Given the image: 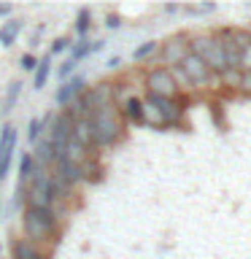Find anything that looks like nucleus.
<instances>
[{"label":"nucleus","mask_w":251,"mask_h":259,"mask_svg":"<svg viewBox=\"0 0 251 259\" xmlns=\"http://www.w3.org/2000/svg\"><path fill=\"white\" fill-rule=\"evenodd\" d=\"M89 124H92V143L100 146V149L116 146L127 138V121L121 119L116 103L95 108L92 116H89Z\"/></svg>","instance_id":"obj_1"},{"label":"nucleus","mask_w":251,"mask_h":259,"mask_svg":"<svg viewBox=\"0 0 251 259\" xmlns=\"http://www.w3.org/2000/svg\"><path fill=\"white\" fill-rule=\"evenodd\" d=\"M22 232H24V240L35 243V246L46 248L52 243L60 240L62 235V224L54 219L52 210L46 208H24L22 210Z\"/></svg>","instance_id":"obj_2"},{"label":"nucleus","mask_w":251,"mask_h":259,"mask_svg":"<svg viewBox=\"0 0 251 259\" xmlns=\"http://www.w3.org/2000/svg\"><path fill=\"white\" fill-rule=\"evenodd\" d=\"M189 54L200 57L214 76H222L224 70H230L227 57L222 52V44L214 38V32H197V35H189Z\"/></svg>","instance_id":"obj_3"},{"label":"nucleus","mask_w":251,"mask_h":259,"mask_svg":"<svg viewBox=\"0 0 251 259\" xmlns=\"http://www.w3.org/2000/svg\"><path fill=\"white\" fill-rule=\"evenodd\" d=\"M143 87L154 97H181V87L173 78V70L168 65H151L143 73Z\"/></svg>","instance_id":"obj_4"},{"label":"nucleus","mask_w":251,"mask_h":259,"mask_svg":"<svg viewBox=\"0 0 251 259\" xmlns=\"http://www.w3.org/2000/svg\"><path fill=\"white\" fill-rule=\"evenodd\" d=\"M27 205L30 208H52L54 205V192H52V173L35 167L27 186Z\"/></svg>","instance_id":"obj_5"},{"label":"nucleus","mask_w":251,"mask_h":259,"mask_svg":"<svg viewBox=\"0 0 251 259\" xmlns=\"http://www.w3.org/2000/svg\"><path fill=\"white\" fill-rule=\"evenodd\" d=\"M178 68H181L186 84L194 87V89H202V87H211L214 81H219V76H214V73L208 70V65L200 60V57L194 54H186L181 62H178Z\"/></svg>","instance_id":"obj_6"},{"label":"nucleus","mask_w":251,"mask_h":259,"mask_svg":"<svg viewBox=\"0 0 251 259\" xmlns=\"http://www.w3.org/2000/svg\"><path fill=\"white\" fill-rule=\"evenodd\" d=\"M146 100H149L154 108L162 113V119H165V127H176L178 121L184 119L186 103L181 100V97H154V95H146Z\"/></svg>","instance_id":"obj_7"},{"label":"nucleus","mask_w":251,"mask_h":259,"mask_svg":"<svg viewBox=\"0 0 251 259\" xmlns=\"http://www.w3.org/2000/svg\"><path fill=\"white\" fill-rule=\"evenodd\" d=\"M70 130H73V116H70V113H68V111L57 113V116H54V124H52V130H49V138H46V141L52 143V149H54V159L62 157L65 143L70 141Z\"/></svg>","instance_id":"obj_8"},{"label":"nucleus","mask_w":251,"mask_h":259,"mask_svg":"<svg viewBox=\"0 0 251 259\" xmlns=\"http://www.w3.org/2000/svg\"><path fill=\"white\" fill-rule=\"evenodd\" d=\"M159 52H162V60L168 62V68H176V65L189 54V35H186V32H178V35L168 38L165 44H159Z\"/></svg>","instance_id":"obj_9"},{"label":"nucleus","mask_w":251,"mask_h":259,"mask_svg":"<svg viewBox=\"0 0 251 259\" xmlns=\"http://www.w3.org/2000/svg\"><path fill=\"white\" fill-rule=\"evenodd\" d=\"M16 141H19L16 127H14V124H6L3 133H0V181H6L8 170H11V159H14Z\"/></svg>","instance_id":"obj_10"},{"label":"nucleus","mask_w":251,"mask_h":259,"mask_svg":"<svg viewBox=\"0 0 251 259\" xmlns=\"http://www.w3.org/2000/svg\"><path fill=\"white\" fill-rule=\"evenodd\" d=\"M84 89H87V78L84 76H70V81H62V84H60L54 100H57V105H65V108H68V105L76 100Z\"/></svg>","instance_id":"obj_11"},{"label":"nucleus","mask_w":251,"mask_h":259,"mask_svg":"<svg viewBox=\"0 0 251 259\" xmlns=\"http://www.w3.org/2000/svg\"><path fill=\"white\" fill-rule=\"evenodd\" d=\"M84 97H87V105H89V111H95V108H100V105H108L113 103V84L111 81H100L97 87L92 89H84Z\"/></svg>","instance_id":"obj_12"},{"label":"nucleus","mask_w":251,"mask_h":259,"mask_svg":"<svg viewBox=\"0 0 251 259\" xmlns=\"http://www.w3.org/2000/svg\"><path fill=\"white\" fill-rule=\"evenodd\" d=\"M11 259H49L46 248L35 246V243L24 240V238H14L11 240Z\"/></svg>","instance_id":"obj_13"},{"label":"nucleus","mask_w":251,"mask_h":259,"mask_svg":"<svg viewBox=\"0 0 251 259\" xmlns=\"http://www.w3.org/2000/svg\"><path fill=\"white\" fill-rule=\"evenodd\" d=\"M103 46H105V40H87V38H78V40H73V46H70V57H68V60L78 65L81 60H87L89 54L103 52Z\"/></svg>","instance_id":"obj_14"},{"label":"nucleus","mask_w":251,"mask_h":259,"mask_svg":"<svg viewBox=\"0 0 251 259\" xmlns=\"http://www.w3.org/2000/svg\"><path fill=\"white\" fill-rule=\"evenodd\" d=\"M119 113L130 124H143V100L138 95H130L124 103H119Z\"/></svg>","instance_id":"obj_15"},{"label":"nucleus","mask_w":251,"mask_h":259,"mask_svg":"<svg viewBox=\"0 0 251 259\" xmlns=\"http://www.w3.org/2000/svg\"><path fill=\"white\" fill-rule=\"evenodd\" d=\"M24 27L22 19H6L3 24H0V46L3 49H11L16 44V38H19V32Z\"/></svg>","instance_id":"obj_16"},{"label":"nucleus","mask_w":251,"mask_h":259,"mask_svg":"<svg viewBox=\"0 0 251 259\" xmlns=\"http://www.w3.org/2000/svg\"><path fill=\"white\" fill-rule=\"evenodd\" d=\"M32 173H35V162H32L30 151H24L19 157V189H16V202L22 200V189H24V184L32 178Z\"/></svg>","instance_id":"obj_17"},{"label":"nucleus","mask_w":251,"mask_h":259,"mask_svg":"<svg viewBox=\"0 0 251 259\" xmlns=\"http://www.w3.org/2000/svg\"><path fill=\"white\" fill-rule=\"evenodd\" d=\"M49 76H52V57L46 54V57H40L35 70H32V89H44Z\"/></svg>","instance_id":"obj_18"},{"label":"nucleus","mask_w":251,"mask_h":259,"mask_svg":"<svg viewBox=\"0 0 251 259\" xmlns=\"http://www.w3.org/2000/svg\"><path fill=\"white\" fill-rule=\"evenodd\" d=\"M22 81H11L8 84V89H6V100H3V105H0V113H11L14 111V105H16V100H19V95H22Z\"/></svg>","instance_id":"obj_19"},{"label":"nucleus","mask_w":251,"mask_h":259,"mask_svg":"<svg viewBox=\"0 0 251 259\" xmlns=\"http://www.w3.org/2000/svg\"><path fill=\"white\" fill-rule=\"evenodd\" d=\"M143 124H146V127H165V119H162V113L154 108L149 100H143Z\"/></svg>","instance_id":"obj_20"},{"label":"nucleus","mask_w":251,"mask_h":259,"mask_svg":"<svg viewBox=\"0 0 251 259\" xmlns=\"http://www.w3.org/2000/svg\"><path fill=\"white\" fill-rule=\"evenodd\" d=\"M89 27H92V11H89L87 6H81L78 14H76V32H78V38H87Z\"/></svg>","instance_id":"obj_21"},{"label":"nucleus","mask_w":251,"mask_h":259,"mask_svg":"<svg viewBox=\"0 0 251 259\" xmlns=\"http://www.w3.org/2000/svg\"><path fill=\"white\" fill-rule=\"evenodd\" d=\"M157 52H159V44H157V40H143L141 46H135L133 62H143V60H149V57L157 54Z\"/></svg>","instance_id":"obj_22"},{"label":"nucleus","mask_w":251,"mask_h":259,"mask_svg":"<svg viewBox=\"0 0 251 259\" xmlns=\"http://www.w3.org/2000/svg\"><path fill=\"white\" fill-rule=\"evenodd\" d=\"M40 133H44V121H40L38 116H32L27 121V141L30 143H38L40 141Z\"/></svg>","instance_id":"obj_23"},{"label":"nucleus","mask_w":251,"mask_h":259,"mask_svg":"<svg viewBox=\"0 0 251 259\" xmlns=\"http://www.w3.org/2000/svg\"><path fill=\"white\" fill-rule=\"evenodd\" d=\"M238 70H240V73L251 70V40H248V44L240 49V57H238Z\"/></svg>","instance_id":"obj_24"},{"label":"nucleus","mask_w":251,"mask_h":259,"mask_svg":"<svg viewBox=\"0 0 251 259\" xmlns=\"http://www.w3.org/2000/svg\"><path fill=\"white\" fill-rule=\"evenodd\" d=\"M219 81H222V84H227V87H232V89H238V84H240V70H235V68L224 70L222 76H219Z\"/></svg>","instance_id":"obj_25"},{"label":"nucleus","mask_w":251,"mask_h":259,"mask_svg":"<svg viewBox=\"0 0 251 259\" xmlns=\"http://www.w3.org/2000/svg\"><path fill=\"white\" fill-rule=\"evenodd\" d=\"M70 46H73V40H70L68 35H62V38H54L52 49H49V57H52V54H60V52H65V49H70Z\"/></svg>","instance_id":"obj_26"},{"label":"nucleus","mask_w":251,"mask_h":259,"mask_svg":"<svg viewBox=\"0 0 251 259\" xmlns=\"http://www.w3.org/2000/svg\"><path fill=\"white\" fill-rule=\"evenodd\" d=\"M181 11H186V14H214V11H216V6H214V3H200V6H184Z\"/></svg>","instance_id":"obj_27"},{"label":"nucleus","mask_w":251,"mask_h":259,"mask_svg":"<svg viewBox=\"0 0 251 259\" xmlns=\"http://www.w3.org/2000/svg\"><path fill=\"white\" fill-rule=\"evenodd\" d=\"M35 65H38V57L35 54H22V60H19V68L22 70H27V73H32V70H35Z\"/></svg>","instance_id":"obj_28"},{"label":"nucleus","mask_w":251,"mask_h":259,"mask_svg":"<svg viewBox=\"0 0 251 259\" xmlns=\"http://www.w3.org/2000/svg\"><path fill=\"white\" fill-rule=\"evenodd\" d=\"M73 70H76V62H70V60H65L60 65V70H57V76H60V81H68L73 76Z\"/></svg>","instance_id":"obj_29"},{"label":"nucleus","mask_w":251,"mask_h":259,"mask_svg":"<svg viewBox=\"0 0 251 259\" xmlns=\"http://www.w3.org/2000/svg\"><path fill=\"white\" fill-rule=\"evenodd\" d=\"M238 92H243V95H248V97H251V70L240 73V84H238Z\"/></svg>","instance_id":"obj_30"},{"label":"nucleus","mask_w":251,"mask_h":259,"mask_svg":"<svg viewBox=\"0 0 251 259\" xmlns=\"http://www.w3.org/2000/svg\"><path fill=\"white\" fill-rule=\"evenodd\" d=\"M105 27H108V30H119L121 27V16L119 14H108V16H105Z\"/></svg>","instance_id":"obj_31"},{"label":"nucleus","mask_w":251,"mask_h":259,"mask_svg":"<svg viewBox=\"0 0 251 259\" xmlns=\"http://www.w3.org/2000/svg\"><path fill=\"white\" fill-rule=\"evenodd\" d=\"M11 11H14L11 3H0V16H6V19H8V16H11Z\"/></svg>","instance_id":"obj_32"},{"label":"nucleus","mask_w":251,"mask_h":259,"mask_svg":"<svg viewBox=\"0 0 251 259\" xmlns=\"http://www.w3.org/2000/svg\"><path fill=\"white\" fill-rule=\"evenodd\" d=\"M165 11L168 14H178V11H181V6H165Z\"/></svg>","instance_id":"obj_33"},{"label":"nucleus","mask_w":251,"mask_h":259,"mask_svg":"<svg viewBox=\"0 0 251 259\" xmlns=\"http://www.w3.org/2000/svg\"><path fill=\"white\" fill-rule=\"evenodd\" d=\"M119 62H121L119 57H111V60H108V68H119Z\"/></svg>","instance_id":"obj_34"}]
</instances>
